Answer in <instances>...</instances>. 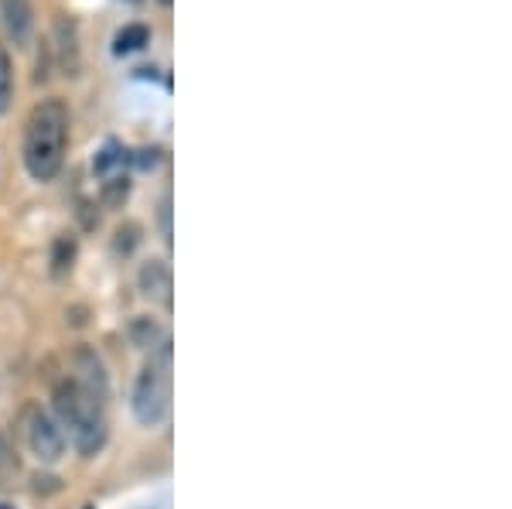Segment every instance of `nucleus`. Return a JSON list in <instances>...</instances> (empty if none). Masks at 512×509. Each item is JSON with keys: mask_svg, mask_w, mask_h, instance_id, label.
<instances>
[{"mask_svg": "<svg viewBox=\"0 0 512 509\" xmlns=\"http://www.w3.org/2000/svg\"><path fill=\"white\" fill-rule=\"evenodd\" d=\"M69 127V103L59 100V96H48V100L31 106L21 144L24 171L31 175V182L48 185L59 178V171L65 168V151H69Z\"/></svg>", "mask_w": 512, "mask_h": 509, "instance_id": "f257e3e1", "label": "nucleus"}, {"mask_svg": "<svg viewBox=\"0 0 512 509\" xmlns=\"http://www.w3.org/2000/svg\"><path fill=\"white\" fill-rule=\"evenodd\" d=\"M52 407H55V424L62 428V434H69L72 448L82 458H93L106 445V428H110L106 424V407L89 397L82 387H76L72 380L55 383Z\"/></svg>", "mask_w": 512, "mask_h": 509, "instance_id": "f03ea898", "label": "nucleus"}, {"mask_svg": "<svg viewBox=\"0 0 512 509\" xmlns=\"http://www.w3.org/2000/svg\"><path fill=\"white\" fill-rule=\"evenodd\" d=\"M130 410L144 428H158L171 410V342L151 352V359L137 373Z\"/></svg>", "mask_w": 512, "mask_h": 509, "instance_id": "7ed1b4c3", "label": "nucleus"}, {"mask_svg": "<svg viewBox=\"0 0 512 509\" xmlns=\"http://www.w3.org/2000/svg\"><path fill=\"white\" fill-rule=\"evenodd\" d=\"M21 431H24V441H28L31 455H35L41 465H55L65 455V434H62V428L55 424V417L45 414V410H41L38 404L24 407Z\"/></svg>", "mask_w": 512, "mask_h": 509, "instance_id": "20e7f679", "label": "nucleus"}, {"mask_svg": "<svg viewBox=\"0 0 512 509\" xmlns=\"http://www.w3.org/2000/svg\"><path fill=\"white\" fill-rule=\"evenodd\" d=\"M48 52H52L55 69L65 79H79L82 72V38H79V21L72 14L59 11L52 18V38L45 41Z\"/></svg>", "mask_w": 512, "mask_h": 509, "instance_id": "39448f33", "label": "nucleus"}, {"mask_svg": "<svg viewBox=\"0 0 512 509\" xmlns=\"http://www.w3.org/2000/svg\"><path fill=\"white\" fill-rule=\"evenodd\" d=\"M72 369H76V376H72V383L82 387L93 400L106 407V397H110V376H106V366L103 359L96 356L89 346H79L72 352Z\"/></svg>", "mask_w": 512, "mask_h": 509, "instance_id": "423d86ee", "label": "nucleus"}, {"mask_svg": "<svg viewBox=\"0 0 512 509\" xmlns=\"http://www.w3.org/2000/svg\"><path fill=\"white\" fill-rule=\"evenodd\" d=\"M0 24L14 48H24L35 35V4L31 0H0Z\"/></svg>", "mask_w": 512, "mask_h": 509, "instance_id": "0eeeda50", "label": "nucleus"}, {"mask_svg": "<svg viewBox=\"0 0 512 509\" xmlns=\"http://www.w3.org/2000/svg\"><path fill=\"white\" fill-rule=\"evenodd\" d=\"M137 284L144 291V298L151 301H161L164 308L171 305V267L164 260H147L137 274Z\"/></svg>", "mask_w": 512, "mask_h": 509, "instance_id": "6e6552de", "label": "nucleus"}, {"mask_svg": "<svg viewBox=\"0 0 512 509\" xmlns=\"http://www.w3.org/2000/svg\"><path fill=\"white\" fill-rule=\"evenodd\" d=\"M127 335H130V342H134L137 349H147V352H154L158 346L168 342V332H164V328L154 322V318H147V315H137L134 322H130Z\"/></svg>", "mask_w": 512, "mask_h": 509, "instance_id": "1a4fd4ad", "label": "nucleus"}, {"mask_svg": "<svg viewBox=\"0 0 512 509\" xmlns=\"http://www.w3.org/2000/svg\"><path fill=\"white\" fill-rule=\"evenodd\" d=\"M144 45H151V28L147 24H123V28L113 35V55H134Z\"/></svg>", "mask_w": 512, "mask_h": 509, "instance_id": "9d476101", "label": "nucleus"}, {"mask_svg": "<svg viewBox=\"0 0 512 509\" xmlns=\"http://www.w3.org/2000/svg\"><path fill=\"white\" fill-rule=\"evenodd\" d=\"M14 89H18V79H14V59H11V52H7V45H0V117L11 110Z\"/></svg>", "mask_w": 512, "mask_h": 509, "instance_id": "9b49d317", "label": "nucleus"}, {"mask_svg": "<svg viewBox=\"0 0 512 509\" xmlns=\"http://www.w3.org/2000/svg\"><path fill=\"white\" fill-rule=\"evenodd\" d=\"M127 195H130V175H110L99 185V202H103L106 209H120V205L127 202Z\"/></svg>", "mask_w": 512, "mask_h": 509, "instance_id": "f8f14e48", "label": "nucleus"}, {"mask_svg": "<svg viewBox=\"0 0 512 509\" xmlns=\"http://www.w3.org/2000/svg\"><path fill=\"white\" fill-rule=\"evenodd\" d=\"M72 260H76V240H72V236H59V240H55V253H52V274L65 277L72 270Z\"/></svg>", "mask_w": 512, "mask_h": 509, "instance_id": "ddd939ff", "label": "nucleus"}, {"mask_svg": "<svg viewBox=\"0 0 512 509\" xmlns=\"http://www.w3.org/2000/svg\"><path fill=\"white\" fill-rule=\"evenodd\" d=\"M137 243H140V226L137 223H123L117 229V240H113V250L123 253V257H130V253L137 250Z\"/></svg>", "mask_w": 512, "mask_h": 509, "instance_id": "4468645a", "label": "nucleus"}, {"mask_svg": "<svg viewBox=\"0 0 512 509\" xmlns=\"http://www.w3.org/2000/svg\"><path fill=\"white\" fill-rule=\"evenodd\" d=\"M123 158H127V151H123L120 144H106L103 151H99V158H96V171H99V175H110L113 168H120Z\"/></svg>", "mask_w": 512, "mask_h": 509, "instance_id": "2eb2a0df", "label": "nucleus"}, {"mask_svg": "<svg viewBox=\"0 0 512 509\" xmlns=\"http://www.w3.org/2000/svg\"><path fill=\"white\" fill-rule=\"evenodd\" d=\"M52 52H48V45L41 41V52H38V62H35V82L41 86V82H48L52 79Z\"/></svg>", "mask_w": 512, "mask_h": 509, "instance_id": "dca6fc26", "label": "nucleus"}, {"mask_svg": "<svg viewBox=\"0 0 512 509\" xmlns=\"http://www.w3.org/2000/svg\"><path fill=\"white\" fill-rule=\"evenodd\" d=\"M161 236H164V243L171 246V202L168 199L161 202Z\"/></svg>", "mask_w": 512, "mask_h": 509, "instance_id": "f3484780", "label": "nucleus"}, {"mask_svg": "<svg viewBox=\"0 0 512 509\" xmlns=\"http://www.w3.org/2000/svg\"><path fill=\"white\" fill-rule=\"evenodd\" d=\"M158 4H161V7H171V4H175V0H158Z\"/></svg>", "mask_w": 512, "mask_h": 509, "instance_id": "a211bd4d", "label": "nucleus"}, {"mask_svg": "<svg viewBox=\"0 0 512 509\" xmlns=\"http://www.w3.org/2000/svg\"><path fill=\"white\" fill-rule=\"evenodd\" d=\"M0 509H14V506H7V503H0Z\"/></svg>", "mask_w": 512, "mask_h": 509, "instance_id": "6ab92c4d", "label": "nucleus"}]
</instances>
